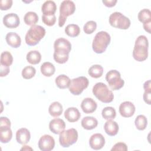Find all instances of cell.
<instances>
[{
	"mask_svg": "<svg viewBox=\"0 0 151 151\" xmlns=\"http://www.w3.org/2000/svg\"><path fill=\"white\" fill-rule=\"evenodd\" d=\"M102 2L106 6L113 7L117 3V0H109V1H102Z\"/></svg>",
	"mask_w": 151,
	"mask_h": 151,
	"instance_id": "43",
	"label": "cell"
},
{
	"mask_svg": "<svg viewBox=\"0 0 151 151\" xmlns=\"http://www.w3.org/2000/svg\"><path fill=\"white\" fill-rule=\"evenodd\" d=\"M150 25H151V21L143 24V27L144 29L149 34L150 33Z\"/></svg>",
	"mask_w": 151,
	"mask_h": 151,
	"instance_id": "44",
	"label": "cell"
},
{
	"mask_svg": "<svg viewBox=\"0 0 151 151\" xmlns=\"http://www.w3.org/2000/svg\"><path fill=\"white\" fill-rule=\"evenodd\" d=\"M12 0H1L0 1V8L2 11L8 10L12 5Z\"/></svg>",
	"mask_w": 151,
	"mask_h": 151,
	"instance_id": "39",
	"label": "cell"
},
{
	"mask_svg": "<svg viewBox=\"0 0 151 151\" xmlns=\"http://www.w3.org/2000/svg\"><path fill=\"white\" fill-rule=\"evenodd\" d=\"M26 58L27 61L31 64H37L41 60V55L38 51L32 50L27 53Z\"/></svg>",
	"mask_w": 151,
	"mask_h": 151,
	"instance_id": "25",
	"label": "cell"
},
{
	"mask_svg": "<svg viewBox=\"0 0 151 151\" xmlns=\"http://www.w3.org/2000/svg\"><path fill=\"white\" fill-rule=\"evenodd\" d=\"M1 65L5 66H10L13 62V57L12 54L7 51H4L1 55Z\"/></svg>",
	"mask_w": 151,
	"mask_h": 151,
	"instance_id": "32",
	"label": "cell"
},
{
	"mask_svg": "<svg viewBox=\"0 0 151 151\" xmlns=\"http://www.w3.org/2000/svg\"><path fill=\"white\" fill-rule=\"evenodd\" d=\"M54 60L58 64L65 63L69 58L71 50V44L68 40L64 38L57 39L54 43Z\"/></svg>",
	"mask_w": 151,
	"mask_h": 151,
	"instance_id": "1",
	"label": "cell"
},
{
	"mask_svg": "<svg viewBox=\"0 0 151 151\" xmlns=\"http://www.w3.org/2000/svg\"><path fill=\"white\" fill-rule=\"evenodd\" d=\"M57 86L61 89H64L70 87L71 84L70 78L65 74H61L57 76L55 80Z\"/></svg>",
	"mask_w": 151,
	"mask_h": 151,
	"instance_id": "23",
	"label": "cell"
},
{
	"mask_svg": "<svg viewBox=\"0 0 151 151\" xmlns=\"http://www.w3.org/2000/svg\"><path fill=\"white\" fill-rule=\"evenodd\" d=\"M42 21L44 24L47 26H52L55 24L56 21V17L55 15H44L42 16Z\"/></svg>",
	"mask_w": 151,
	"mask_h": 151,
	"instance_id": "37",
	"label": "cell"
},
{
	"mask_svg": "<svg viewBox=\"0 0 151 151\" xmlns=\"http://www.w3.org/2000/svg\"><path fill=\"white\" fill-rule=\"evenodd\" d=\"M12 132L10 128H0V141L1 143H8L12 139Z\"/></svg>",
	"mask_w": 151,
	"mask_h": 151,
	"instance_id": "29",
	"label": "cell"
},
{
	"mask_svg": "<svg viewBox=\"0 0 151 151\" xmlns=\"http://www.w3.org/2000/svg\"><path fill=\"white\" fill-rule=\"evenodd\" d=\"M40 70L43 76L45 77H50L54 74L55 68L51 63L45 62L41 65Z\"/></svg>",
	"mask_w": 151,
	"mask_h": 151,
	"instance_id": "26",
	"label": "cell"
},
{
	"mask_svg": "<svg viewBox=\"0 0 151 151\" xmlns=\"http://www.w3.org/2000/svg\"><path fill=\"white\" fill-rule=\"evenodd\" d=\"M97 107V103L91 98L87 97L83 99L81 103V108L85 113H92L96 111Z\"/></svg>",
	"mask_w": 151,
	"mask_h": 151,
	"instance_id": "16",
	"label": "cell"
},
{
	"mask_svg": "<svg viewBox=\"0 0 151 151\" xmlns=\"http://www.w3.org/2000/svg\"><path fill=\"white\" fill-rule=\"evenodd\" d=\"M45 35V29L41 25H33L27 31L25 40L27 45L34 46L44 38Z\"/></svg>",
	"mask_w": 151,
	"mask_h": 151,
	"instance_id": "4",
	"label": "cell"
},
{
	"mask_svg": "<svg viewBox=\"0 0 151 151\" xmlns=\"http://www.w3.org/2000/svg\"><path fill=\"white\" fill-rule=\"evenodd\" d=\"M109 23L111 26L121 29H127L130 26V20L121 12H114L109 17Z\"/></svg>",
	"mask_w": 151,
	"mask_h": 151,
	"instance_id": "7",
	"label": "cell"
},
{
	"mask_svg": "<svg viewBox=\"0 0 151 151\" xmlns=\"http://www.w3.org/2000/svg\"><path fill=\"white\" fill-rule=\"evenodd\" d=\"M9 73V67L8 66H5L1 65L0 66V76L4 77L8 75Z\"/></svg>",
	"mask_w": 151,
	"mask_h": 151,
	"instance_id": "42",
	"label": "cell"
},
{
	"mask_svg": "<svg viewBox=\"0 0 151 151\" xmlns=\"http://www.w3.org/2000/svg\"><path fill=\"white\" fill-rule=\"evenodd\" d=\"M143 88L145 89V91L151 90V81L150 80L145 81L143 84Z\"/></svg>",
	"mask_w": 151,
	"mask_h": 151,
	"instance_id": "45",
	"label": "cell"
},
{
	"mask_svg": "<svg viewBox=\"0 0 151 151\" xmlns=\"http://www.w3.org/2000/svg\"><path fill=\"white\" fill-rule=\"evenodd\" d=\"M63 111V106L58 101H54L52 103L48 108V112L50 114L54 117L60 116Z\"/></svg>",
	"mask_w": 151,
	"mask_h": 151,
	"instance_id": "24",
	"label": "cell"
},
{
	"mask_svg": "<svg viewBox=\"0 0 151 151\" xmlns=\"http://www.w3.org/2000/svg\"><path fill=\"white\" fill-rule=\"evenodd\" d=\"M78 139V132L76 129L71 128L63 130L59 136V142L63 147H68L74 144Z\"/></svg>",
	"mask_w": 151,
	"mask_h": 151,
	"instance_id": "8",
	"label": "cell"
},
{
	"mask_svg": "<svg viewBox=\"0 0 151 151\" xmlns=\"http://www.w3.org/2000/svg\"><path fill=\"white\" fill-rule=\"evenodd\" d=\"M31 134L29 131L26 128H21L17 131V142L21 145L27 144L30 140Z\"/></svg>",
	"mask_w": 151,
	"mask_h": 151,
	"instance_id": "17",
	"label": "cell"
},
{
	"mask_svg": "<svg viewBox=\"0 0 151 151\" xmlns=\"http://www.w3.org/2000/svg\"><path fill=\"white\" fill-rule=\"evenodd\" d=\"M88 80L86 77L81 76L73 78L71 80L69 91L73 95L78 96L88 87Z\"/></svg>",
	"mask_w": 151,
	"mask_h": 151,
	"instance_id": "10",
	"label": "cell"
},
{
	"mask_svg": "<svg viewBox=\"0 0 151 151\" xmlns=\"http://www.w3.org/2000/svg\"><path fill=\"white\" fill-rule=\"evenodd\" d=\"M102 117L106 120H112L116 117V112L115 109L112 107H106L101 111Z\"/></svg>",
	"mask_w": 151,
	"mask_h": 151,
	"instance_id": "34",
	"label": "cell"
},
{
	"mask_svg": "<svg viewBox=\"0 0 151 151\" xmlns=\"http://www.w3.org/2000/svg\"><path fill=\"white\" fill-rule=\"evenodd\" d=\"M82 127L86 130H92L98 125L97 120L92 116H86L83 118L81 122Z\"/></svg>",
	"mask_w": 151,
	"mask_h": 151,
	"instance_id": "22",
	"label": "cell"
},
{
	"mask_svg": "<svg viewBox=\"0 0 151 151\" xmlns=\"http://www.w3.org/2000/svg\"><path fill=\"white\" fill-rule=\"evenodd\" d=\"M97 28V24L94 21H87L83 27L84 32L87 34H92Z\"/></svg>",
	"mask_w": 151,
	"mask_h": 151,
	"instance_id": "36",
	"label": "cell"
},
{
	"mask_svg": "<svg viewBox=\"0 0 151 151\" xmlns=\"http://www.w3.org/2000/svg\"><path fill=\"white\" fill-rule=\"evenodd\" d=\"M65 34L71 37H76L80 33V28L78 25L69 24L65 28Z\"/></svg>",
	"mask_w": 151,
	"mask_h": 151,
	"instance_id": "30",
	"label": "cell"
},
{
	"mask_svg": "<svg viewBox=\"0 0 151 151\" xmlns=\"http://www.w3.org/2000/svg\"><path fill=\"white\" fill-rule=\"evenodd\" d=\"M110 40L111 37L108 32L104 31L98 32L93 41L92 48L93 51L97 54L104 52L109 45Z\"/></svg>",
	"mask_w": 151,
	"mask_h": 151,
	"instance_id": "3",
	"label": "cell"
},
{
	"mask_svg": "<svg viewBox=\"0 0 151 151\" xmlns=\"http://www.w3.org/2000/svg\"><path fill=\"white\" fill-rule=\"evenodd\" d=\"M88 74L93 78H97L103 75V68L101 65L99 64H95L91 66L88 71Z\"/></svg>",
	"mask_w": 151,
	"mask_h": 151,
	"instance_id": "28",
	"label": "cell"
},
{
	"mask_svg": "<svg viewBox=\"0 0 151 151\" xmlns=\"http://www.w3.org/2000/svg\"><path fill=\"white\" fill-rule=\"evenodd\" d=\"M104 129L108 135L114 136L117 134L119 127L117 122L112 120H108L104 125Z\"/></svg>",
	"mask_w": 151,
	"mask_h": 151,
	"instance_id": "20",
	"label": "cell"
},
{
	"mask_svg": "<svg viewBox=\"0 0 151 151\" xmlns=\"http://www.w3.org/2000/svg\"><path fill=\"white\" fill-rule=\"evenodd\" d=\"M149 42L147 37L143 35H139L135 41L133 50V57L137 61H143L148 57Z\"/></svg>",
	"mask_w": 151,
	"mask_h": 151,
	"instance_id": "2",
	"label": "cell"
},
{
	"mask_svg": "<svg viewBox=\"0 0 151 151\" xmlns=\"http://www.w3.org/2000/svg\"><path fill=\"white\" fill-rule=\"evenodd\" d=\"M106 80L113 90H118L124 84V81L121 78L120 73L116 70H111L107 73Z\"/></svg>",
	"mask_w": 151,
	"mask_h": 151,
	"instance_id": "9",
	"label": "cell"
},
{
	"mask_svg": "<svg viewBox=\"0 0 151 151\" xmlns=\"http://www.w3.org/2000/svg\"><path fill=\"white\" fill-rule=\"evenodd\" d=\"M143 100L146 103L151 104V90H146L143 93Z\"/></svg>",
	"mask_w": 151,
	"mask_h": 151,
	"instance_id": "41",
	"label": "cell"
},
{
	"mask_svg": "<svg viewBox=\"0 0 151 151\" xmlns=\"http://www.w3.org/2000/svg\"><path fill=\"white\" fill-rule=\"evenodd\" d=\"M5 40L7 44L12 48H17L21 45V40L18 34L16 32H8L5 37Z\"/></svg>",
	"mask_w": 151,
	"mask_h": 151,
	"instance_id": "18",
	"label": "cell"
},
{
	"mask_svg": "<svg viewBox=\"0 0 151 151\" xmlns=\"http://www.w3.org/2000/svg\"><path fill=\"white\" fill-rule=\"evenodd\" d=\"M32 150V149L31 147H29V146H27V145H25V146H24V147H22V148L21 149V150Z\"/></svg>",
	"mask_w": 151,
	"mask_h": 151,
	"instance_id": "46",
	"label": "cell"
},
{
	"mask_svg": "<svg viewBox=\"0 0 151 151\" xmlns=\"http://www.w3.org/2000/svg\"><path fill=\"white\" fill-rule=\"evenodd\" d=\"M24 21L27 25L33 26L38 22V16L35 12L29 11L25 14Z\"/></svg>",
	"mask_w": 151,
	"mask_h": 151,
	"instance_id": "27",
	"label": "cell"
},
{
	"mask_svg": "<svg viewBox=\"0 0 151 151\" xmlns=\"http://www.w3.org/2000/svg\"><path fill=\"white\" fill-rule=\"evenodd\" d=\"M11 127V122L6 117H1L0 118V128L8 129Z\"/></svg>",
	"mask_w": 151,
	"mask_h": 151,
	"instance_id": "40",
	"label": "cell"
},
{
	"mask_svg": "<svg viewBox=\"0 0 151 151\" xmlns=\"http://www.w3.org/2000/svg\"><path fill=\"white\" fill-rule=\"evenodd\" d=\"M134 105L129 101H126L122 103L119 106V113L124 117H132L135 112Z\"/></svg>",
	"mask_w": 151,
	"mask_h": 151,
	"instance_id": "13",
	"label": "cell"
},
{
	"mask_svg": "<svg viewBox=\"0 0 151 151\" xmlns=\"http://www.w3.org/2000/svg\"><path fill=\"white\" fill-rule=\"evenodd\" d=\"M65 127V123L63 119L56 118L51 120L49 123V129L51 132L56 134H60Z\"/></svg>",
	"mask_w": 151,
	"mask_h": 151,
	"instance_id": "15",
	"label": "cell"
},
{
	"mask_svg": "<svg viewBox=\"0 0 151 151\" xmlns=\"http://www.w3.org/2000/svg\"><path fill=\"white\" fill-rule=\"evenodd\" d=\"M93 93L100 101L104 103L111 102L114 99L113 92L103 83H97L93 87Z\"/></svg>",
	"mask_w": 151,
	"mask_h": 151,
	"instance_id": "5",
	"label": "cell"
},
{
	"mask_svg": "<svg viewBox=\"0 0 151 151\" xmlns=\"http://www.w3.org/2000/svg\"><path fill=\"white\" fill-rule=\"evenodd\" d=\"M64 117L70 122H76L80 118L81 114L76 107H71L65 110L64 111Z\"/></svg>",
	"mask_w": 151,
	"mask_h": 151,
	"instance_id": "19",
	"label": "cell"
},
{
	"mask_svg": "<svg viewBox=\"0 0 151 151\" xmlns=\"http://www.w3.org/2000/svg\"><path fill=\"white\" fill-rule=\"evenodd\" d=\"M134 124L139 130H143L146 128L147 125V118L144 115H138L135 119Z\"/></svg>",
	"mask_w": 151,
	"mask_h": 151,
	"instance_id": "31",
	"label": "cell"
},
{
	"mask_svg": "<svg viewBox=\"0 0 151 151\" xmlns=\"http://www.w3.org/2000/svg\"><path fill=\"white\" fill-rule=\"evenodd\" d=\"M57 10V6L53 1H46L41 6V11L44 15H55Z\"/></svg>",
	"mask_w": 151,
	"mask_h": 151,
	"instance_id": "21",
	"label": "cell"
},
{
	"mask_svg": "<svg viewBox=\"0 0 151 151\" xmlns=\"http://www.w3.org/2000/svg\"><path fill=\"white\" fill-rule=\"evenodd\" d=\"M105 145V139L100 133L93 134L89 139V145L94 150H100Z\"/></svg>",
	"mask_w": 151,
	"mask_h": 151,
	"instance_id": "12",
	"label": "cell"
},
{
	"mask_svg": "<svg viewBox=\"0 0 151 151\" xmlns=\"http://www.w3.org/2000/svg\"><path fill=\"white\" fill-rule=\"evenodd\" d=\"M36 73L35 68L31 65H28L24 67L22 71V76L25 79L32 78Z\"/></svg>",
	"mask_w": 151,
	"mask_h": 151,
	"instance_id": "35",
	"label": "cell"
},
{
	"mask_svg": "<svg viewBox=\"0 0 151 151\" xmlns=\"http://www.w3.org/2000/svg\"><path fill=\"white\" fill-rule=\"evenodd\" d=\"M4 25L9 28H15L20 24L19 18L17 14L9 13L3 18Z\"/></svg>",
	"mask_w": 151,
	"mask_h": 151,
	"instance_id": "14",
	"label": "cell"
},
{
	"mask_svg": "<svg viewBox=\"0 0 151 151\" xmlns=\"http://www.w3.org/2000/svg\"><path fill=\"white\" fill-rule=\"evenodd\" d=\"M38 147L42 151H50L55 146V140L54 138L49 134L42 136L38 141Z\"/></svg>",
	"mask_w": 151,
	"mask_h": 151,
	"instance_id": "11",
	"label": "cell"
},
{
	"mask_svg": "<svg viewBox=\"0 0 151 151\" xmlns=\"http://www.w3.org/2000/svg\"><path fill=\"white\" fill-rule=\"evenodd\" d=\"M138 19L143 24L151 21V12L149 9H143L138 14Z\"/></svg>",
	"mask_w": 151,
	"mask_h": 151,
	"instance_id": "33",
	"label": "cell"
},
{
	"mask_svg": "<svg viewBox=\"0 0 151 151\" xmlns=\"http://www.w3.org/2000/svg\"><path fill=\"white\" fill-rule=\"evenodd\" d=\"M111 151H117V150L127 151V146L126 144L123 142H118L113 146V147L111 149Z\"/></svg>",
	"mask_w": 151,
	"mask_h": 151,
	"instance_id": "38",
	"label": "cell"
},
{
	"mask_svg": "<svg viewBox=\"0 0 151 151\" xmlns=\"http://www.w3.org/2000/svg\"><path fill=\"white\" fill-rule=\"evenodd\" d=\"M76 10V5L72 1H63L60 6V15L58 18V26L62 27L65 24L67 18L73 14Z\"/></svg>",
	"mask_w": 151,
	"mask_h": 151,
	"instance_id": "6",
	"label": "cell"
}]
</instances>
